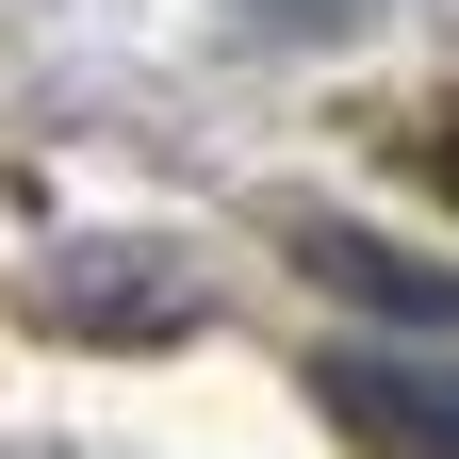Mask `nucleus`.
Listing matches in <instances>:
<instances>
[{
  "mask_svg": "<svg viewBox=\"0 0 459 459\" xmlns=\"http://www.w3.org/2000/svg\"><path fill=\"white\" fill-rule=\"evenodd\" d=\"M427 181H443V213H459V132H427Z\"/></svg>",
  "mask_w": 459,
  "mask_h": 459,
  "instance_id": "obj_3",
  "label": "nucleus"
},
{
  "mask_svg": "<svg viewBox=\"0 0 459 459\" xmlns=\"http://www.w3.org/2000/svg\"><path fill=\"white\" fill-rule=\"evenodd\" d=\"M312 394H328V427L361 443V459H459V361H411V344H344Z\"/></svg>",
  "mask_w": 459,
  "mask_h": 459,
  "instance_id": "obj_1",
  "label": "nucleus"
},
{
  "mask_svg": "<svg viewBox=\"0 0 459 459\" xmlns=\"http://www.w3.org/2000/svg\"><path fill=\"white\" fill-rule=\"evenodd\" d=\"M312 279H344V296H377V312H443V279H427V263H377V247H344V230L312 247Z\"/></svg>",
  "mask_w": 459,
  "mask_h": 459,
  "instance_id": "obj_2",
  "label": "nucleus"
}]
</instances>
